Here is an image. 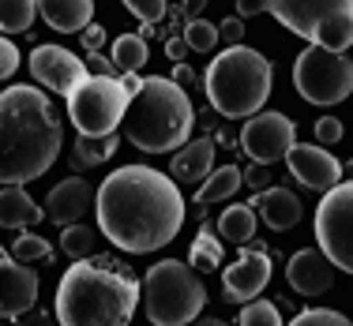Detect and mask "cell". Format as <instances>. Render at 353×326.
Here are the masks:
<instances>
[{"label": "cell", "mask_w": 353, "mask_h": 326, "mask_svg": "<svg viewBox=\"0 0 353 326\" xmlns=\"http://www.w3.org/2000/svg\"><path fill=\"white\" fill-rule=\"evenodd\" d=\"M98 229L128 255H150L181 237L184 195L181 184L150 165H121L94 195Z\"/></svg>", "instance_id": "obj_1"}, {"label": "cell", "mask_w": 353, "mask_h": 326, "mask_svg": "<svg viewBox=\"0 0 353 326\" xmlns=\"http://www.w3.org/2000/svg\"><path fill=\"white\" fill-rule=\"evenodd\" d=\"M64 124L46 90L19 83L0 90V188H23L53 169Z\"/></svg>", "instance_id": "obj_2"}, {"label": "cell", "mask_w": 353, "mask_h": 326, "mask_svg": "<svg viewBox=\"0 0 353 326\" xmlns=\"http://www.w3.org/2000/svg\"><path fill=\"white\" fill-rule=\"evenodd\" d=\"M139 307V281L113 259L75 263L57 281V323L61 326H128Z\"/></svg>", "instance_id": "obj_3"}, {"label": "cell", "mask_w": 353, "mask_h": 326, "mask_svg": "<svg viewBox=\"0 0 353 326\" xmlns=\"http://www.w3.org/2000/svg\"><path fill=\"white\" fill-rule=\"evenodd\" d=\"M124 139L143 154H170L184 146L196 128V109L184 87H176L165 75H150L132 94L124 113Z\"/></svg>", "instance_id": "obj_4"}, {"label": "cell", "mask_w": 353, "mask_h": 326, "mask_svg": "<svg viewBox=\"0 0 353 326\" xmlns=\"http://www.w3.org/2000/svg\"><path fill=\"white\" fill-rule=\"evenodd\" d=\"M203 90L222 116L241 120V116L263 113L267 98L274 90V64L259 49L248 45H230L218 53L203 72Z\"/></svg>", "instance_id": "obj_5"}, {"label": "cell", "mask_w": 353, "mask_h": 326, "mask_svg": "<svg viewBox=\"0 0 353 326\" xmlns=\"http://www.w3.org/2000/svg\"><path fill=\"white\" fill-rule=\"evenodd\" d=\"M139 300L150 326H192L207 304V289L199 274L181 259H162L147 270Z\"/></svg>", "instance_id": "obj_6"}, {"label": "cell", "mask_w": 353, "mask_h": 326, "mask_svg": "<svg viewBox=\"0 0 353 326\" xmlns=\"http://www.w3.org/2000/svg\"><path fill=\"white\" fill-rule=\"evenodd\" d=\"M267 12L319 49H353V0H267Z\"/></svg>", "instance_id": "obj_7"}, {"label": "cell", "mask_w": 353, "mask_h": 326, "mask_svg": "<svg viewBox=\"0 0 353 326\" xmlns=\"http://www.w3.org/2000/svg\"><path fill=\"white\" fill-rule=\"evenodd\" d=\"M132 94L117 75H87L68 94V116L79 128V135H117L124 113H128Z\"/></svg>", "instance_id": "obj_8"}, {"label": "cell", "mask_w": 353, "mask_h": 326, "mask_svg": "<svg viewBox=\"0 0 353 326\" xmlns=\"http://www.w3.org/2000/svg\"><path fill=\"white\" fill-rule=\"evenodd\" d=\"M293 87L308 105H342L353 94V61L331 49L308 45L293 61Z\"/></svg>", "instance_id": "obj_9"}, {"label": "cell", "mask_w": 353, "mask_h": 326, "mask_svg": "<svg viewBox=\"0 0 353 326\" xmlns=\"http://www.w3.org/2000/svg\"><path fill=\"white\" fill-rule=\"evenodd\" d=\"M316 240L334 270L353 274V180L323 191L316 206Z\"/></svg>", "instance_id": "obj_10"}, {"label": "cell", "mask_w": 353, "mask_h": 326, "mask_svg": "<svg viewBox=\"0 0 353 326\" xmlns=\"http://www.w3.org/2000/svg\"><path fill=\"white\" fill-rule=\"evenodd\" d=\"M297 143V124L285 113H256L245 120L241 128V150L252 157L256 165H279L285 162L290 146Z\"/></svg>", "instance_id": "obj_11"}, {"label": "cell", "mask_w": 353, "mask_h": 326, "mask_svg": "<svg viewBox=\"0 0 353 326\" xmlns=\"http://www.w3.org/2000/svg\"><path fill=\"white\" fill-rule=\"evenodd\" d=\"M290 177L308 191H331L334 184H342V162L331 154L327 146H312V143H293L285 154Z\"/></svg>", "instance_id": "obj_12"}, {"label": "cell", "mask_w": 353, "mask_h": 326, "mask_svg": "<svg viewBox=\"0 0 353 326\" xmlns=\"http://www.w3.org/2000/svg\"><path fill=\"white\" fill-rule=\"evenodd\" d=\"M30 75H34V83L68 98L72 90L87 79V64L61 45H38L34 53H30Z\"/></svg>", "instance_id": "obj_13"}, {"label": "cell", "mask_w": 353, "mask_h": 326, "mask_svg": "<svg viewBox=\"0 0 353 326\" xmlns=\"http://www.w3.org/2000/svg\"><path fill=\"white\" fill-rule=\"evenodd\" d=\"M267 281H271V255H263V252H241L222 270L225 300H233V304H248V300H256L259 292L267 289Z\"/></svg>", "instance_id": "obj_14"}, {"label": "cell", "mask_w": 353, "mask_h": 326, "mask_svg": "<svg viewBox=\"0 0 353 326\" xmlns=\"http://www.w3.org/2000/svg\"><path fill=\"white\" fill-rule=\"evenodd\" d=\"M38 274L15 259H0V319H19L38 307Z\"/></svg>", "instance_id": "obj_15"}, {"label": "cell", "mask_w": 353, "mask_h": 326, "mask_svg": "<svg viewBox=\"0 0 353 326\" xmlns=\"http://www.w3.org/2000/svg\"><path fill=\"white\" fill-rule=\"evenodd\" d=\"M285 278H290L293 292H301V296H323L334 285V266L319 248H301V252L290 255Z\"/></svg>", "instance_id": "obj_16"}, {"label": "cell", "mask_w": 353, "mask_h": 326, "mask_svg": "<svg viewBox=\"0 0 353 326\" xmlns=\"http://www.w3.org/2000/svg\"><path fill=\"white\" fill-rule=\"evenodd\" d=\"M90 199H94L90 195V184L83 177H68L46 195V217L53 225H61V229L79 225V217L90 210Z\"/></svg>", "instance_id": "obj_17"}, {"label": "cell", "mask_w": 353, "mask_h": 326, "mask_svg": "<svg viewBox=\"0 0 353 326\" xmlns=\"http://www.w3.org/2000/svg\"><path fill=\"white\" fill-rule=\"evenodd\" d=\"M252 210L271 232H290L301 221V199L290 188H263L252 195Z\"/></svg>", "instance_id": "obj_18"}, {"label": "cell", "mask_w": 353, "mask_h": 326, "mask_svg": "<svg viewBox=\"0 0 353 326\" xmlns=\"http://www.w3.org/2000/svg\"><path fill=\"white\" fill-rule=\"evenodd\" d=\"M38 15L61 34H83L94 23V0H38Z\"/></svg>", "instance_id": "obj_19"}, {"label": "cell", "mask_w": 353, "mask_h": 326, "mask_svg": "<svg viewBox=\"0 0 353 326\" xmlns=\"http://www.w3.org/2000/svg\"><path fill=\"white\" fill-rule=\"evenodd\" d=\"M211 165H214V139H192L173 154V180L176 184H199L211 177Z\"/></svg>", "instance_id": "obj_20"}, {"label": "cell", "mask_w": 353, "mask_h": 326, "mask_svg": "<svg viewBox=\"0 0 353 326\" xmlns=\"http://www.w3.org/2000/svg\"><path fill=\"white\" fill-rule=\"evenodd\" d=\"M46 210L30 199L27 188H0V229H34Z\"/></svg>", "instance_id": "obj_21"}, {"label": "cell", "mask_w": 353, "mask_h": 326, "mask_svg": "<svg viewBox=\"0 0 353 326\" xmlns=\"http://www.w3.org/2000/svg\"><path fill=\"white\" fill-rule=\"evenodd\" d=\"M117 146H121V135H102V139L79 135V139H75V143L68 146V165H72L75 173L98 169L102 162H109V157L117 154Z\"/></svg>", "instance_id": "obj_22"}, {"label": "cell", "mask_w": 353, "mask_h": 326, "mask_svg": "<svg viewBox=\"0 0 353 326\" xmlns=\"http://www.w3.org/2000/svg\"><path fill=\"white\" fill-rule=\"evenodd\" d=\"M241 184H245V173H241L237 165L211 169V177L199 184V191H196V203L199 206H211V203H222V199H233Z\"/></svg>", "instance_id": "obj_23"}, {"label": "cell", "mask_w": 353, "mask_h": 326, "mask_svg": "<svg viewBox=\"0 0 353 326\" xmlns=\"http://www.w3.org/2000/svg\"><path fill=\"white\" fill-rule=\"evenodd\" d=\"M256 225L259 217L248 203H237V206H225L222 217H218V237L222 240H233V244H248L256 237Z\"/></svg>", "instance_id": "obj_24"}, {"label": "cell", "mask_w": 353, "mask_h": 326, "mask_svg": "<svg viewBox=\"0 0 353 326\" xmlns=\"http://www.w3.org/2000/svg\"><path fill=\"white\" fill-rule=\"evenodd\" d=\"M147 41L139 34H121L109 45V64H113V72L128 75V72H139L143 64H147Z\"/></svg>", "instance_id": "obj_25"}, {"label": "cell", "mask_w": 353, "mask_h": 326, "mask_svg": "<svg viewBox=\"0 0 353 326\" xmlns=\"http://www.w3.org/2000/svg\"><path fill=\"white\" fill-rule=\"evenodd\" d=\"M38 19V0H0V34H23Z\"/></svg>", "instance_id": "obj_26"}, {"label": "cell", "mask_w": 353, "mask_h": 326, "mask_svg": "<svg viewBox=\"0 0 353 326\" xmlns=\"http://www.w3.org/2000/svg\"><path fill=\"white\" fill-rule=\"evenodd\" d=\"M222 255H225L222 240L211 232V225H203V229H199V237L192 240L188 266H192V270H214V266H222Z\"/></svg>", "instance_id": "obj_27"}, {"label": "cell", "mask_w": 353, "mask_h": 326, "mask_svg": "<svg viewBox=\"0 0 353 326\" xmlns=\"http://www.w3.org/2000/svg\"><path fill=\"white\" fill-rule=\"evenodd\" d=\"M15 259V263H23V266H34V263H49L53 259V244H49L46 237H34V232H23V237H15V244H12V252H8Z\"/></svg>", "instance_id": "obj_28"}, {"label": "cell", "mask_w": 353, "mask_h": 326, "mask_svg": "<svg viewBox=\"0 0 353 326\" xmlns=\"http://www.w3.org/2000/svg\"><path fill=\"white\" fill-rule=\"evenodd\" d=\"M61 252L72 259V263H83V259L94 255V232L87 225H68L61 232Z\"/></svg>", "instance_id": "obj_29"}, {"label": "cell", "mask_w": 353, "mask_h": 326, "mask_svg": "<svg viewBox=\"0 0 353 326\" xmlns=\"http://www.w3.org/2000/svg\"><path fill=\"white\" fill-rule=\"evenodd\" d=\"M237 326H285V323H282L279 304H271V300H248V304L241 307Z\"/></svg>", "instance_id": "obj_30"}, {"label": "cell", "mask_w": 353, "mask_h": 326, "mask_svg": "<svg viewBox=\"0 0 353 326\" xmlns=\"http://www.w3.org/2000/svg\"><path fill=\"white\" fill-rule=\"evenodd\" d=\"M184 45H188L192 53H211L218 45V27L207 19H188L184 23Z\"/></svg>", "instance_id": "obj_31"}, {"label": "cell", "mask_w": 353, "mask_h": 326, "mask_svg": "<svg viewBox=\"0 0 353 326\" xmlns=\"http://www.w3.org/2000/svg\"><path fill=\"white\" fill-rule=\"evenodd\" d=\"M121 4L136 15L143 27H154V23L165 19V12H170V0H121Z\"/></svg>", "instance_id": "obj_32"}, {"label": "cell", "mask_w": 353, "mask_h": 326, "mask_svg": "<svg viewBox=\"0 0 353 326\" xmlns=\"http://www.w3.org/2000/svg\"><path fill=\"white\" fill-rule=\"evenodd\" d=\"M290 326H353V323L342 312H331V307H308V312H301Z\"/></svg>", "instance_id": "obj_33"}, {"label": "cell", "mask_w": 353, "mask_h": 326, "mask_svg": "<svg viewBox=\"0 0 353 326\" xmlns=\"http://www.w3.org/2000/svg\"><path fill=\"white\" fill-rule=\"evenodd\" d=\"M342 139V120L339 116H319L316 120V146H334Z\"/></svg>", "instance_id": "obj_34"}, {"label": "cell", "mask_w": 353, "mask_h": 326, "mask_svg": "<svg viewBox=\"0 0 353 326\" xmlns=\"http://www.w3.org/2000/svg\"><path fill=\"white\" fill-rule=\"evenodd\" d=\"M15 68H19V49L8 38H0V79H12Z\"/></svg>", "instance_id": "obj_35"}, {"label": "cell", "mask_w": 353, "mask_h": 326, "mask_svg": "<svg viewBox=\"0 0 353 326\" xmlns=\"http://www.w3.org/2000/svg\"><path fill=\"white\" fill-rule=\"evenodd\" d=\"M241 34H245V19H237V15H230V19L218 23V41H230V45H241Z\"/></svg>", "instance_id": "obj_36"}, {"label": "cell", "mask_w": 353, "mask_h": 326, "mask_svg": "<svg viewBox=\"0 0 353 326\" xmlns=\"http://www.w3.org/2000/svg\"><path fill=\"white\" fill-rule=\"evenodd\" d=\"M241 173H245V184H252V188H259V191L267 188V180H271V165H256V162H252L248 169H241Z\"/></svg>", "instance_id": "obj_37"}, {"label": "cell", "mask_w": 353, "mask_h": 326, "mask_svg": "<svg viewBox=\"0 0 353 326\" xmlns=\"http://www.w3.org/2000/svg\"><path fill=\"white\" fill-rule=\"evenodd\" d=\"M15 326H61V323H57V315H49V312H38V307H30L27 315H19V319H15Z\"/></svg>", "instance_id": "obj_38"}, {"label": "cell", "mask_w": 353, "mask_h": 326, "mask_svg": "<svg viewBox=\"0 0 353 326\" xmlns=\"http://www.w3.org/2000/svg\"><path fill=\"white\" fill-rule=\"evenodd\" d=\"M83 45H87V53H98V49L105 45V30H102V27H94V23H90V27L83 30Z\"/></svg>", "instance_id": "obj_39"}, {"label": "cell", "mask_w": 353, "mask_h": 326, "mask_svg": "<svg viewBox=\"0 0 353 326\" xmlns=\"http://www.w3.org/2000/svg\"><path fill=\"white\" fill-rule=\"evenodd\" d=\"M267 0H237V19H252V15H263Z\"/></svg>", "instance_id": "obj_40"}, {"label": "cell", "mask_w": 353, "mask_h": 326, "mask_svg": "<svg viewBox=\"0 0 353 326\" xmlns=\"http://www.w3.org/2000/svg\"><path fill=\"white\" fill-rule=\"evenodd\" d=\"M188 53H192V49L184 45V38H170V41H165V56H170L173 64H184V56H188Z\"/></svg>", "instance_id": "obj_41"}, {"label": "cell", "mask_w": 353, "mask_h": 326, "mask_svg": "<svg viewBox=\"0 0 353 326\" xmlns=\"http://www.w3.org/2000/svg\"><path fill=\"white\" fill-rule=\"evenodd\" d=\"M87 75H113V64L105 61V56L90 53V64H87Z\"/></svg>", "instance_id": "obj_42"}, {"label": "cell", "mask_w": 353, "mask_h": 326, "mask_svg": "<svg viewBox=\"0 0 353 326\" xmlns=\"http://www.w3.org/2000/svg\"><path fill=\"white\" fill-rule=\"evenodd\" d=\"M170 79L176 83V87H192V83H196V72H192V68H188V64H176V68H173V75H170Z\"/></svg>", "instance_id": "obj_43"}, {"label": "cell", "mask_w": 353, "mask_h": 326, "mask_svg": "<svg viewBox=\"0 0 353 326\" xmlns=\"http://www.w3.org/2000/svg\"><path fill=\"white\" fill-rule=\"evenodd\" d=\"M207 8V0H181V12L188 15V19H199V12Z\"/></svg>", "instance_id": "obj_44"}, {"label": "cell", "mask_w": 353, "mask_h": 326, "mask_svg": "<svg viewBox=\"0 0 353 326\" xmlns=\"http://www.w3.org/2000/svg\"><path fill=\"white\" fill-rule=\"evenodd\" d=\"M192 326H230V323H222V319H196Z\"/></svg>", "instance_id": "obj_45"}, {"label": "cell", "mask_w": 353, "mask_h": 326, "mask_svg": "<svg viewBox=\"0 0 353 326\" xmlns=\"http://www.w3.org/2000/svg\"><path fill=\"white\" fill-rule=\"evenodd\" d=\"M342 177L353 180V157H350V162H342Z\"/></svg>", "instance_id": "obj_46"}, {"label": "cell", "mask_w": 353, "mask_h": 326, "mask_svg": "<svg viewBox=\"0 0 353 326\" xmlns=\"http://www.w3.org/2000/svg\"><path fill=\"white\" fill-rule=\"evenodd\" d=\"M0 259H12V255H8V252H4V248H0Z\"/></svg>", "instance_id": "obj_47"}, {"label": "cell", "mask_w": 353, "mask_h": 326, "mask_svg": "<svg viewBox=\"0 0 353 326\" xmlns=\"http://www.w3.org/2000/svg\"><path fill=\"white\" fill-rule=\"evenodd\" d=\"M0 326H4V319H0Z\"/></svg>", "instance_id": "obj_48"}]
</instances>
